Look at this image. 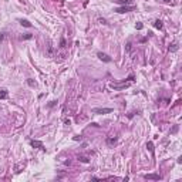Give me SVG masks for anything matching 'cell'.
<instances>
[{
  "label": "cell",
  "instance_id": "1",
  "mask_svg": "<svg viewBox=\"0 0 182 182\" xmlns=\"http://www.w3.org/2000/svg\"><path fill=\"white\" fill-rule=\"evenodd\" d=\"M134 74H130L128 75V78H125L124 81H121V83H111L110 84V87H111L112 90H117V91H122V90L128 88V87H131L134 84Z\"/></svg>",
  "mask_w": 182,
  "mask_h": 182
},
{
  "label": "cell",
  "instance_id": "2",
  "mask_svg": "<svg viewBox=\"0 0 182 182\" xmlns=\"http://www.w3.org/2000/svg\"><path fill=\"white\" fill-rule=\"evenodd\" d=\"M134 10H137V6H120L117 7V9L114 10L115 13H120V14H124V13H130V12H134Z\"/></svg>",
  "mask_w": 182,
  "mask_h": 182
},
{
  "label": "cell",
  "instance_id": "3",
  "mask_svg": "<svg viewBox=\"0 0 182 182\" xmlns=\"http://www.w3.org/2000/svg\"><path fill=\"white\" fill-rule=\"evenodd\" d=\"M91 112L93 114H110L112 112V108H93Z\"/></svg>",
  "mask_w": 182,
  "mask_h": 182
},
{
  "label": "cell",
  "instance_id": "4",
  "mask_svg": "<svg viewBox=\"0 0 182 182\" xmlns=\"http://www.w3.org/2000/svg\"><path fill=\"white\" fill-rule=\"evenodd\" d=\"M97 56H98V59L100 60H102V61H105V63H111L112 61V59L108 54H105V53H102V51H98L97 53Z\"/></svg>",
  "mask_w": 182,
  "mask_h": 182
},
{
  "label": "cell",
  "instance_id": "5",
  "mask_svg": "<svg viewBox=\"0 0 182 182\" xmlns=\"http://www.w3.org/2000/svg\"><path fill=\"white\" fill-rule=\"evenodd\" d=\"M30 144H31V147H33V148H40L41 151H46V148H44V145H43V142H41V141H37V139H31Z\"/></svg>",
  "mask_w": 182,
  "mask_h": 182
},
{
  "label": "cell",
  "instance_id": "6",
  "mask_svg": "<svg viewBox=\"0 0 182 182\" xmlns=\"http://www.w3.org/2000/svg\"><path fill=\"white\" fill-rule=\"evenodd\" d=\"M145 179H154V181H159V179H162V176L159 175V174H147V175H144Z\"/></svg>",
  "mask_w": 182,
  "mask_h": 182
},
{
  "label": "cell",
  "instance_id": "7",
  "mask_svg": "<svg viewBox=\"0 0 182 182\" xmlns=\"http://www.w3.org/2000/svg\"><path fill=\"white\" fill-rule=\"evenodd\" d=\"M9 97V91L6 88H0V100H6Z\"/></svg>",
  "mask_w": 182,
  "mask_h": 182
},
{
  "label": "cell",
  "instance_id": "8",
  "mask_svg": "<svg viewBox=\"0 0 182 182\" xmlns=\"http://www.w3.org/2000/svg\"><path fill=\"white\" fill-rule=\"evenodd\" d=\"M20 22V24L23 26V27H27V28H30V27H33V24H31L30 22H28V20H26V19H20L19 20Z\"/></svg>",
  "mask_w": 182,
  "mask_h": 182
},
{
  "label": "cell",
  "instance_id": "9",
  "mask_svg": "<svg viewBox=\"0 0 182 182\" xmlns=\"http://www.w3.org/2000/svg\"><path fill=\"white\" fill-rule=\"evenodd\" d=\"M115 3L121 4V6H128V4L132 3V0H114Z\"/></svg>",
  "mask_w": 182,
  "mask_h": 182
},
{
  "label": "cell",
  "instance_id": "10",
  "mask_svg": "<svg viewBox=\"0 0 182 182\" xmlns=\"http://www.w3.org/2000/svg\"><path fill=\"white\" fill-rule=\"evenodd\" d=\"M115 142H117V138H115V137H108L107 138V145H110V147L114 145Z\"/></svg>",
  "mask_w": 182,
  "mask_h": 182
},
{
  "label": "cell",
  "instance_id": "11",
  "mask_svg": "<svg viewBox=\"0 0 182 182\" xmlns=\"http://www.w3.org/2000/svg\"><path fill=\"white\" fill-rule=\"evenodd\" d=\"M154 27H155V28H158V30H161V28L164 27L162 22H161V20H155V22H154Z\"/></svg>",
  "mask_w": 182,
  "mask_h": 182
},
{
  "label": "cell",
  "instance_id": "12",
  "mask_svg": "<svg viewBox=\"0 0 182 182\" xmlns=\"http://www.w3.org/2000/svg\"><path fill=\"white\" fill-rule=\"evenodd\" d=\"M33 39V34H23L20 36V40H31Z\"/></svg>",
  "mask_w": 182,
  "mask_h": 182
},
{
  "label": "cell",
  "instance_id": "13",
  "mask_svg": "<svg viewBox=\"0 0 182 182\" xmlns=\"http://www.w3.org/2000/svg\"><path fill=\"white\" fill-rule=\"evenodd\" d=\"M179 47H178V43H172L169 46V51H176V50H178Z\"/></svg>",
  "mask_w": 182,
  "mask_h": 182
},
{
  "label": "cell",
  "instance_id": "14",
  "mask_svg": "<svg viewBox=\"0 0 182 182\" xmlns=\"http://www.w3.org/2000/svg\"><path fill=\"white\" fill-rule=\"evenodd\" d=\"M78 161H81V162H88V157H85V155H78Z\"/></svg>",
  "mask_w": 182,
  "mask_h": 182
},
{
  "label": "cell",
  "instance_id": "15",
  "mask_svg": "<svg viewBox=\"0 0 182 182\" xmlns=\"http://www.w3.org/2000/svg\"><path fill=\"white\" fill-rule=\"evenodd\" d=\"M27 84L30 87H37V83H36L34 80H31V78H28V80H27Z\"/></svg>",
  "mask_w": 182,
  "mask_h": 182
},
{
  "label": "cell",
  "instance_id": "16",
  "mask_svg": "<svg viewBox=\"0 0 182 182\" xmlns=\"http://www.w3.org/2000/svg\"><path fill=\"white\" fill-rule=\"evenodd\" d=\"M147 148L151 151V154H154V145H152V142H148V144H147Z\"/></svg>",
  "mask_w": 182,
  "mask_h": 182
},
{
  "label": "cell",
  "instance_id": "17",
  "mask_svg": "<svg viewBox=\"0 0 182 182\" xmlns=\"http://www.w3.org/2000/svg\"><path fill=\"white\" fill-rule=\"evenodd\" d=\"M135 27H137V30H141V28L144 27V24H142V23H139V22H138V23H137V24H135Z\"/></svg>",
  "mask_w": 182,
  "mask_h": 182
},
{
  "label": "cell",
  "instance_id": "18",
  "mask_svg": "<svg viewBox=\"0 0 182 182\" xmlns=\"http://www.w3.org/2000/svg\"><path fill=\"white\" fill-rule=\"evenodd\" d=\"M81 139H83V137H81V135H75L74 137V141H81Z\"/></svg>",
  "mask_w": 182,
  "mask_h": 182
},
{
  "label": "cell",
  "instance_id": "19",
  "mask_svg": "<svg viewBox=\"0 0 182 182\" xmlns=\"http://www.w3.org/2000/svg\"><path fill=\"white\" fill-rule=\"evenodd\" d=\"M60 47H65V40L64 39H61V41H60Z\"/></svg>",
  "mask_w": 182,
  "mask_h": 182
},
{
  "label": "cell",
  "instance_id": "20",
  "mask_svg": "<svg viewBox=\"0 0 182 182\" xmlns=\"http://www.w3.org/2000/svg\"><path fill=\"white\" fill-rule=\"evenodd\" d=\"M4 36H6V33H2V34H0V43H2V41H3Z\"/></svg>",
  "mask_w": 182,
  "mask_h": 182
},
{
  "label": "cell",
  "instance_id": "21",
  "mask_svg": "<svg viewBox=\"0 0 182 182\" xmlns=\"http://www.w3.org/2000/svg\"><path fill=\"white\" fill-rule=\"evenodd\" d=\"M56 102H57V101H51V102L49 104V107H54V105H56Z\"/></svg>",
  "mask_w": 182,
  "mask_h": 182
},
{
  "label": "cell",
  "instance_id": "22",
  "mask_svg": "<svg viewBox=\"0 0 182 182\" xmlns=\"http://www.w3.org/2000/svg\"><path fill=\"white\" fill-rule=\"evenodd\" d=\"M164 2H169V0H164Z\"/></svg>",
  "mask_w": 182,
  "mask_h": 182
}]
</instances>
